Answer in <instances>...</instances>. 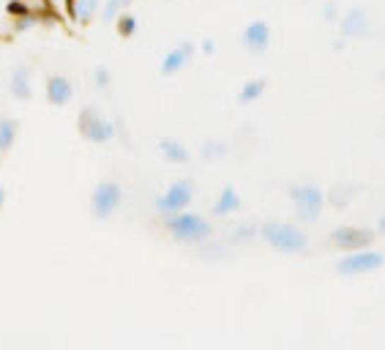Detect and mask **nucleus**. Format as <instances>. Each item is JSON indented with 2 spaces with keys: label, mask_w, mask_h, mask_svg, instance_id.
I'll use <instances>...</instances> for the list:
<instances>
[{
  "label": "nucleus",
  "mask_w": 385,
  "mask_h": 350,
  "mask_svg": "<svg viewBox=\"0 0 385 350\" xmlns=\"http://www.w3.org/2000/svg\"><path fill=\"white\" fill-rule=\"evenodd\" d=\"M164 227L167 233L178 241V244H203L211 238L213 227L211 222L200 216V214H191V211H178V214H167L164 216Z\"/></svg>",
  "instance_id": "f257e3e1"
},
{
  "label": "nucleus",
  "mask_w": 385,
  "mask_h": 350,
  "mask_svg": "<svg viewBox=\"0 0 385 350\" xmlns=\"http://www.w3.org/2000/svg\"><path fill=\"white\" fill-rule=\"evenodd\" d=\"M257 233L263 235V241L268 247L282 252V255H298L309 244V235L292 222H265Z\"/></svg>",
  "instance_id": "f03ea898"
},
{
  "label": "nucleus",
  "mask_w": 385,
  "mask_h": 350,
  "mask_svg": "<svg viewBox=\"0 0 385 350\" xmlns=\"http://www.w3.org/2000/svg\"><path fill=\"white\" fill-rule=\"evenodd\" d=\"M290 200H292V208H295V214H298L301 222H317L320 219L325 206V194L320 186L314 184L290 186Z\"/></svg>",
  "instance_id": "7ed1b4c3"
},
{
  "label": "nucleus",
  "mask_w": 385,
  "mask_h": 350,
  "mask_svg": "<svg viewBox=\"0 0 385 350\" xmlns=\"http://www.w3.org/2000/svg\"><path fill=\"white\" fill-rule=\"evenodd\" d=\"M383 263H385L383 252L364 247V249H353V252H347L345 257H339V260H336V271H339L342 276H361V274L377 271Z\"/></svg>",
  "instance_id": "20e7f679"
},
{
  "label": "nucleus",
  "mask_w": 385,
  "mask_h": 350,
  "mask_svg": "<svg viewBox=\"0 0 385 350\" xmlns=\"http://www.w3.org/2000/svg\"><path fill=\"white\" fill-rule=\"evenodd\" d=\"M77 129H80L82 140L93 145H104L115 137V124L109 118H104L96 107H85L77 118Z\"/></svg>",
  "instance_id": "39448f33"
},
{
  "label": "nucleus",
  "mask_w": 385,
  "mask_h": 350,
  "mask_svg": "<svg viewBox=\"0 0 385 350\" xmlns=\"http://www.w3.org/2000/svg\"><path fill=\"white\" fill-rule=\"evenodd\" d=\"M123 203V186L118 181H102V184H96L93 189V194H90V214L104 222V219H109Z\"/></svg>",
  "instance_id": "423d86ee"
},
{
  "label": "nucleus",
  "mask_w": 385,
  "mask_h": 350,
  "mask_svg": "<svg viewBox=\"0 0 385 350\" xmlns=\"http://www.w3.org/2000/svg\"><path fill=\"white\" fill-rule=\"evenodd\" d=\"M194 200V181H189V178H181V181H175V184H170V189L156 197V211L159 214H178V211H186L189 203Z\"/></svg>",
  "instance_id": "0eeeda50"
},
{
  "label": "nucleus",
  "mask_w": 385,
  "mask_h": 350,
  "mask_svg": "<svg viewBox=\"0 0 385 350\" xmlns=\"http://www.w3.org/2000/svg\"><path fill=\"white\" fill-rule=\"evenodd\" d=\"M374 241V233L369 227H355V225H345L336 227L331 233V244L336 249H345V252H353V249H364Z\"/></svg>",
  "instance_id": "6e6552de"
},
{
  "label": "nucleus",
  "mask_w": 385,
  "mask_h": 350,
  "mask_svg": "<svg viewBox=\"0 0 385 350\" xmlns=\"http://www.w3.org/2000/svg\"><path fill=\"white\" fill-rule=\"evenodd\" d=\"M44 96L52 107H66V104L74 99V85L69 77L63 74H49L47 85H44Z\"/></svg>",
  "instance_id": "1a4fd4ad"
},
{
  "label": "nucleus",
  "mask_w": 385,
  "mask_h": 350,
  "mask_svg": "<svg viewBox=\"0 0 385 350\" xmlns=\"http://www.w3.org/2000/svg\"><path fill=\"white\" fill-rule=\"evenodd\" d=\"M191 58H194V44L191 42H183L178 44V47H172L167 55H164L162 61V77H172V74H178L181 69H186L189 63H191Z\"/></svg>",
  "instance_id": "9d476101"
},
{
  "label": "nucleus",
  "mask_w": 385,
  "mask_h": 350,
  "mask_svg": "<svg viewBox=\"0 0 385 350\" xmlns=\"http://www.w3.org/2000/svg\"><path fill=\"white\" fill-rule=\"evenodd\" d=\"M268 44H271V25L263 20H254L246 25L244 30V47L249 52H265L268 49Z\"/></svg>",
  "instance_id": "9b49d317"
},
{
  "label": "nucleus",
  "mask_w": 385,
  "mask_h": 350,
  "mask_svg": "<svg viewBox=\"0 0 385 350\" xmlns=\"http://www.w3.org/2000/svg\"><path fill=\"white\" fill-rule=\"evenodd\" d=\"M339 33L345 39H364L366 33H369V17H366L364 8H350L345 17H342Z\"/></svg>",
  "instance_id": "f8f14e48"
},
{
  "label": "nucleus",
  "mask_w": 385,
  "mask_h": 350,
  "mask_svg": "<svg viewBox=\"0 0 385 350\" xmlns=\"http://www.w3.org/2000/svg\"><path fill=\"white\" fill-rule=\"evenodd\" d=\"M8 91H11L14 99L30 102L33 85H30V69H28V66H17V69H14V74H11V80H8Z\"/></svg>",
  "instance_id": "ddd939ff"
},
{
  "label": "nucleus",
  "mask_w": 385,
  "mask_h": 350,
  "mask_svg": "<svg viewBox=\"0 0 385 350\" xmlns=\"http://www.w3.org/2000/svg\"><path fill=\"white\" fill-rule=\"evenodd\" d=\"M102 8V0H69V11H71V20L74 25H88V22L96 20Z\"/></svg>",
  "instance_id": "4468645a"
},
{
  "label": "nucleus",
  "mask_w": 385,
  "mask_h": 350,
  "mask_svg": "<svg viewBox=\"0 0 385 350\" xmlns=\"http://www.w3.org/2000/svg\"><path fill=\"white\" fill-rule=\"evenodd\" d=\"M238 208H241V194L235 192V186H224L219 200L213 203V214H216V216H230V214H235Z\"/></svg>",
  "instance_id": "2eb2a0df"
},
{
  "label": "nucleus",
  "mask_w": 385,
  "mask_h": 350,
  "mask_svg": "<svg viewBox=\"0 0 385 350\" xmlns=\"http://www.w3.org/2000/svg\"><path fill=\"white\" fill-rule=\"evenodd\" d=\"M159 151H162L164 159L172 162V165H186L189 162V148L183 143H178L175 137H164L162 143H159Z\"/></svg>",
  "instance_id": "dca6fc26"
},
{
  "label": "nucleus",
  "mask_w": 385,
  "mask_h": 350,
  "mask_svg": "<svg viewBox=\"0 0 385 350\" xmlns=\"http://www.w3.org/2000/svg\"><path fill=\"white\" fill-rule=\"evenodd\" d=\"M17 132H20V124L14 118H0V153L11 151V145L17 143Z\"/></svg>",
  "instance_id": "f3484780"
},
{
  "label": "nucleus",
  "mask_w": 385,
  "mask_h": 350,
  "mask_svg": "<svg viewBox=\"0 0 385 350\" xmlns=\"http://www.w3.org/2000/svg\"><path fill=\"white\" fill-rule=\"evenodd\" d=\"M265 88H268L265 80H249L238 93V104H254L265 93Z\"/></svg>",
  "instance_id": "a211bd4d"
},
{
  "label": "nucleus",
  "mask_w": 385,
  "mask_h": 350,
  "mask_svg": "<svg viewBox=\"0 0 385 350\" xmlns=\"http://www.w3.org/2000/svg\"><path fill=\"white\" fill-rule=\"evenodd\" d=\"M115 25H118V36H121V39H131V36L137 33V17L129 14V11H121Z\"/></svg>",
  "instance_id": "6ab92c4d"
},
{
  "label": "nucleus",
  "mask_w": 385,
  "mask_h": 350,
  "mask_svg": "<svg viewBox=\"0 0 385 350\" xmlns=\"http://www.w3.org/2000/svg\"><path fill=\"white\" fill-rule=\"evenodd\" d=\"M123 8L118 6V0H107L102 8H99V14H102L104 22H115L118 20V14H121Z\"/></svg>",
  "instance_id": "aec40b11"
},
{
  "label": "nucleus",
  "mask_w": 385,
  "mask_h": 350,
  "mask_svg": "<svg viewBox=\"0 0 385 350\" xmlns=\"http://www.w3.org/2000/svg\"><path fill=\"white\" fill-rule=\"evenodd\" d=\"M203 156L205 159H222V156H227V145L224 143H205Z\"/></svg>",
  "instance_id": "412c9836"
},
{
  "label": "nucleus",
  "mask_w": 385,
  "mask_h": 350,
  "mask_svg": "<svg viewBox=\"0 0 385 350\" xmlns=\"http://www.w3.org/2000/svg\"><path fill=\"white\" fill-rule=\"evenodd\" d=\"M109 83H112V74H109V69H104V66L93 69V85H96L99 91H104V88H107Z\"/></svg>",
  "instance_id": "4be33fe9"
},
{
  "label": "nucleus",
  "mask_w": 385,
  "mask_h": 350,
  "mask_svg": "<svg viewBox=\"0 0 385 350\" xmlns=\"http://www.w3.org/2000/svg\"><path fill=\"white\" fill-rule=\"evenodd\" d=\"M257 235V227L254 225H241L235 233H232V241L235 244H241V241H249V238H254Z\"/></svg>",
  "instance_id": "5701e85b"
},
{
  "label": "nucleus",
  "mask_w": 385,
  "mask_h": 350,
  "mask_svg": "<svg viewBox=\"0 0 385 350\" xmlns=\"http://www.w3.org/2000/svg\"><path fill=\"white\" fill-rule=\"evenodd\" d=\"M200 255H203L205 260H222V257H227V252L219 247H213V249H200Z\"/></svg>",
  "instance_id": "b1692460"
},
{
  "label": "nucleus",
  "mask_w": 385,
  "mask_h": 350,
  "mask_svg": "<svg viewBox=\"0 0 385 350\" xmlns=\"http://www.w3.org/2000/svg\"><path fill=\"white\" fill-rule=\"evenodd\" d=\"M336 14H339V6H336L333 0H328V3H325V8H323V20L333 22L336 20Z\"/></svg>",
  "instance_id": "393cba45"
},
{
  "label": "nucleus",
  "mask_w": 385,
  "mask_h": 350,
  "mask_svg": "<svg viewBox=\"0 0 385 350\" xmlns=\"http://www.w3.org/2000/svg\"><path fill=\"white\" fill-rule=\"evenodd\" d=\"M20 14H22V11H20ZM33 22H36L33 14H22L20 20H17V30H28V28H33Z\"/></svg>",
  "instance_id": "a878e982"
},
{
  "label": "nucleus",
  "mask_w": 385,
  "mask_h": 350,
  "mask_svg": "<svg viewBox=\"0 0 385 350\" xmlns=\"http://www.w3.org/2000/svg\"><path fill=\"white\" fill-rule=\"evenodd\" d=\"M213 49H216L213 39H205V42H203V52H205V55H213Z\"/></svg>",
  "instance_id": "bb28decb"
},
{
  "label": "nucleus",
  "mask_w": 385,
  "mask_h": 350,
  "mask_svg": "<svg viewBox=\"0 0 385 350\" xmlns=\"http://www.w3.org/2000/svg\"><path fill=\"white\" fill-rule=\"evenodd\" d=\"M3 206H6V189L0 186V211H3Z\"/></svg>",
  "instance_id": "cd10ccee"
},
{
  "label": "nucleus",
  "mask_w": 385,
  "mask_h": 350,
  "mask_svg": "<svg viewBox=\"0 0 385 350\" xmlns=\"http://www.w3.org/2000/svg\"><path fill=\"white\" fill-rule=\"evenodd\" d=\"M377 230H380V233H383V235H385V214H383V216H380V222H377Z\"/></svg>",
  "instance_id": "c85d7f7f"
},
{
  "label": "nucleus",
  "mask_w": 385,
  "mask_h": 350,
  "mask_svg": "<svg viewBox=\"0 0 385 350\" xmlns=\"http://www.w3.org/2000/svg\"><path fill=\"white\" fill-rule=\"evenodd\" d=\"M131 3H134V0H118V6H121L123 11H126V8H129V6H131Z\"/></svg>",
  "instance_id": "c756f323"
}]
</instances>
